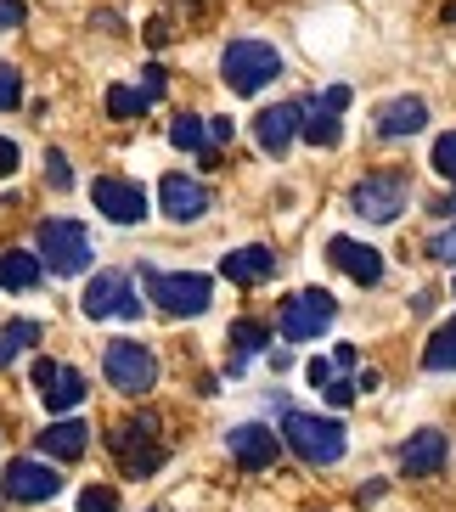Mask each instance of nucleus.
<instances>
[{"mask_svg":"<svg viewBox=\"0 0 456 512\" xmlns=\"http://www.w3.org/2000/svg\"><path fill=\"white\" fill-rule=\"evenodd\" d=\"M51 377H57V361H34V383L40 389H51Z\"/></svg>","mask_w":456,"mask_h":512,"instance_id":"ea45409f","label":"nucleus"},{"mask_svg":"<svg viewBox=\"0 0 456 512\" xmlns=\"http://www.w3.org/2000/svg\"><path fill=\"white\" fill-rule=\"evenodd\" d=\"M282 445L310 467H333V462H344V451H350V434H344V422H333V417L288 411V417H282Z\"/></svg>","mask_w":456,"mask_h":512,"instance_id":"f03ea898","label":"nucleus"},{"mask_svg":"<svg viewBox=\"0 0 456 512\" xmlns=\"http://www.w3.org/2000/svg\"><path fill=\"white\" fill-rule=\"evenodd\" d=\"M265 349H271V332L259 327V321H237L231 327V377H243V366L254 355H265Z\"/></svg>","mask_w":456,"mask_h":512,"instance_id":"4be33fe9","label":"nucleus"},{"mask_svg":"<svg viewBox=\"0 0 456 512\" xmlns=\"http://www.w3.org/2000/svg\"><path fill=\"white\" fill-rule=\"evenodd\" d=\"M102 107H107V119H141V113L152 107V96L147 91H130V85H107Z\"/></svg>","mask_w":456,"mask_h":512,"instance_id":"bb28decb","label":"nucleus"},{"mask_svg":"<svg viewBox=\"0 0 456 512\" xmlns=\"http://www.w3.org/2000/svg\"><path fill=\"white\" fill-rule=\"evenodd\" d=\"M411 203V186L406 175H395V169H378V175H361V181L350 186V209L361 214V220H372V226H389V220H400Z\"/></svg>","mask_w":456,"mask_h":512,"instance_id":"0eeeda50","label":"nucleus"},{"mask_svg":"<svg viewBox=\"0 0 456 512\" xmlns=\"http://www.w3.org/2000/svg\"><path fill=\"white\" fill-rule=\"evenodd\" d=\"M350 366H355V349L338 344V349H333V372H350Z\"/></svg>","mask_w":456,"mask_h":512,"instance_id":"58836bf2","label":"nucleus"},{"mask_svg":"<svg viewBox=\"0 0 456 512\" xmlns=\"http://www.w3.org/2000/svg\"><path fill=\"white\" fill-rule=\"evenodd\" d=\"M327 259H333L350 282H361V287H378L383 282V254H378V248H366V242H355V237H333V242H327Z\"/></svg>","mask_w":456,"mask_h":512,"instance_id":"f3484780","label":"nucleus"},{"mask_svg":"<svg viewBox=\"0 0 456 512\" xmlns=\"http://www.w3.org/2000/svg\"><path fill=\"white\" fill-rule=\"evenodd\" d=\"M304 512H321V507H304Z\"/></svg>","mask_w":456,"mask_h":512,"instance_id":"79ce46f5","label":"nucleus"},{"mask_svg":"<svg viewBox=\"0 0 456 512\" xmlns=\"http://www.w3.org/2000/svg\"><path fill=\"white\" fill-rule=\"evenodd\" d=\"M141 91H147L152 102H158V96L169 91V74H164V68H158V62H147V74H141Z\"/></svg>","mask_w":456,"mask_h":512,"instance_id":"72a5a7b5","label":"nucleus"},{"mask_svg":"<svg viewBox=\"0 0 456 512\" xmlns=\"http://www.w3.org/2000/svg\"><path fill=\"white\" fill-rule=\"evenodd\" d=\"M304 377H310L316 389H327V383H333V361H310V366H304Z\"/></svg>","mask_w":456,"mask_h":512,"instance_id":"e433bc0d","label":"nucleus"},{"mask_svg":"<svg viewBox=\"0 0 456 512\" xmlns=\"http://www.w3.org/2000/svg\"><path fill=\"white\" fill-rule=\"evenodd\" d=\"M321 394H327V406H333V411H344V406H355V394H361V389H355V383H338V377H333Z\"/></svg>","mask_w":456,"mask_h":512,"instance_id":"473e14b6","label":"nucleus"},{"mask_svg":"<svg viewBox=\"0 0 456 512\" xmlns=\"http://www.w3.org/2000/svg\"><path fill=\"white\" fill-rule=\"evenodd\" d=\"M423 366L428 372H456V321L434 327V338H428V349H423Z\"/></svg>","mask_w":456,"mask_h":512,"instance_id":"a878e982","label":"nucleus"},{"mask_svg":"<svg viewBox=\"0 0 456 512\" xmlns=\"http://www.w3.org/2000/svg\"><path fill=\"white\" fill-rule=\"evenodd\" d=\"M344 107H350V85H333V91H321L316 102H304L299 136L310 141V147H338V136H344L338 113H344Z\"/></svg>","mask_w":456,"mask_h":512,"instance_id":"9b49d317","label":"nucleus"},{"mask_svg":"<svg viewBox=\"0 0 456 512\" xmlns=\"http://www.w3.org/2000/svg\"><path fill=\"white\" fill-rule=\"evenodd\" d=\"M107 451L119 456L124 479H152L158 467L169 462V445H164V417L158 411H130V417L107 434Z\"/></svg>","mask_w":456,"mask_h":512,"instance_id":"f257e3e1","label":"nucleus"},{"mask_svg":"<svg viewBox=\"0 0 456 512\" xmlns=\"http://www.w3.org/2000/svg\"><path fill=\"white\" fill-rule=\"evenodd\" d=\"M276 271V254H271V248H259V242H254V248H231V254L226 259H220V276H226V282H265V276H271Z\"/></svg>","mask_w":456,"mask_h":512,"instance_id":"aec40b11","label":"nucleus"},{"mask_svg":"<svg viewBox=\"0 0 456 512\" xmlns=\"http://www.w3.org/2000/svg\"><path fill=\"white\" fill-rule=\"evenodd\" d=\"M34 254H40V265L51 276H79L91 265V231L79 226V220H40Z\"/></svg>","mask_w":456,"mask_h":512,"instance_id":"20e7f679","label":"nucleus"},{"mask_svg":"<svg viewBox=\"0 0 456 512\" xmlns=\"http://www.w3.org/2000/svg\"><path fill=\"white\" fill-rule=\"evenodd\" d=\"M445 456H451V439H445L440 428H417L411 439H400L395 467L406 473V479H434V473L445 467Z\"/></svg>","mask_w":456,"mask_h":512,"instance_id":"f8f14e48","label":"nucleus"},{"mask_svg":"<svg viewBox=\"0 0 456 512\" xmlns=\"http://www.w3.org/2000/svg\"><path fill=\"white\" fill-rule=\"evenodd\" d=\"M40 344V321H6L0 327V366H12L23 349Z\"/></svg>","mask_w":456,"mask_h":512,"instance_id":"b1692460","label":"nucleus"},{"mask_svg":"<svg viewBox=\"0 0 456 512\" xmlns=\"http://www.w3.org/2000/svg\"><path fill=\"white\" fill-rule=\"evenodd\" d=\"M17 158H23V152H17V141L0 136V181H6V175H17Z\"/></svg>","mask_w":456,"mask_h":512,"instance_id":"c9c22d12","label":"nucleus"},{"mask_svg":"<svg viewBox=\"0 0 456 512\" xmlns=\"http://www.w3.org/2000/svg\"><path fill=\"white\" fill-rule=\"evenodd\" d=\"M23 17H29V12H23V0H0V34H6V29H17Z\"/></svg>","mask_w":456,"mask_h":512,"instance_id":"f704fd0d","label":"nucleus"},{"mask_svg":"<svg viewBox=\"0 0 456 512\" xmlns=\"http://www.w3.org/2000/svg\"><path fill=\"white\" fill-rule=\"evenodd\" d=\"M102 372L107 383L119 394H147L158 383V361H152V349L136 344V338H119V344L102 349Z\"/></svg>","mask_w":456,"mask_h":512,"instance_id":"6e6552de","label":"nucleus"},{"mask_svg":"<svg viewBox=\"0 0 456 512\" xmlns=\"http://www.w3.org/2000/svg\"><path fill=\"white\" fill-rule=\"evenodd\" d=\"M209 141H214V147H226V141H231V119H214L209 124Z\"/></svg>","mask_w":456,"mask_h":512,"instance_id":"a19ab883","label":"nucleus"},{"mask_svg":"<svg viewBox=\"0 0 456 512\" xmlns=\"http://www.w3.org/2000/svg\"><path fill=\"white\" fill-rule=\"evenodd\" d=\"M338 321V299L327 287H304V293H288L282 310H276V332L288 338V344H310L321 332Z\"/></svg>","mask_w":456,"mask_h":512,"instance_id":"39448f33","label":"nucleus"},{"mask_svg":"<svg viewBox=\"0 0 456 512\" xmlns=\"http://www.w3.org/2000/svg\"><path fill=\"white\" fill-rule=\"evenodd\" d=\"M276 74H282V51H276L271 40H231L226 57H220V79H226L237 96L265 91Z\"/></svg>","mask_w":456,"mask_h":512,"instance_id":"7ed1b4c3","label":"nucleus"},{"mask_svg":"<svg viewBox=\"0 0 456 512\" xmlns=\"http://www.w3.org/2000/svg\"><path fill=\"white\" fill-rule=\"evenodd\" d=\"M91 203L113 220V226H141L147 220V192L136 181H119V175H102L91 186Z\"/></svg>","mask_w":456,"mask_h":512,"instance_id":"ddd939ff","label":"nucleus"},{"mask_svg":"<svg viewBox=\"0 0 456 512\" xmlns=\"http://www.w3.org/2000/svg\"><path fill=\"white\" fill-rule=\"evenodd\" d=\"M428 209H434V214H445V220H451V214H456V186H451V192H445V197H428Z\"/></svg>","mask_w":456,"mask_h":512,"instance_id":"4c0bfd02","label":"nucleus"},{"mask_svg":"<svg viewBox=\"0 0 456 512\" xmlns=\"http://www.w3.org/2000/svg\"><path fill=\"white\" fill-rule=\"evenodd\" d=\"M428 164L440 169L445 181H456V130H445V136L434 141V152H428Z\"/></svg>","mask_w":456,"mask_h":512,"instance_id":"c85d7f7f","label":"nucleus"},{"mask_svg":"<svg viewBox=\"0 0 456 512\" xmlns=\"http://www.w3.org/2000/svg\"><path fill=\"white\" fill-rule=\"evenodd\" d=\"M46 181H51V186H62V192L74 186V164H68L62 152H51V158H46Z\"/></svg>","mask_w":456,"mask_h":512,"instance_id":"2f4dec72","label":"nucleus"},{"mask_svg":"<svg viewBox=\"0 0 456 512\" xmlns=\"http://www.w3.org/2000/svg\"><path fill=\"white\" fill-rule=\"evenodd\" d=\"M428 259H440V265H456V226H440L428 237Z\"/></svg>","mask_w":456,"mask_h":512,"instance_id":"7c9ffc66","label":"nucleus"},{"mask_svg":"<svg viewBox=\"0 0 456 512\" xmlns=\"http://www.w3.org/2000/svg\"><path fill=\"white\" fill-rule=\"evenodd\" d=\"M79 304H85L91 321H136L141 316V299H136V287H130L124 271H96Z\"/></svg>","mask_w":456,"mask_h":512,"instance_id":"1a4fd4ad","label":"nucleus"},{"mask_svg":"<svg viewBox=\"0 0 456 512\" xmlns=\"http://www.w3.org/2000/svg\"><path fill=\"white\" fill-rule=\"evenodd\" d=\"M40 276H46L40 254H23V248H6V254H0V287H6V293H34Z\"/></svg>","mask_w":456,"mask_h":512,"instance_id":"412c9836","label":"nucleus"},{"mask_svg":"<svg viewBox=\"0 0 456 512\" xmlns=\"http://www.w3.org/2000/svg\"><path fill=\"white\" fill-rule=\"evenodd\" d=\"M299 124H304V102H276L254 119V141L271 158H288V147L299 141Z\"/></svg>","mask_w":456,"mask_h":512,"instance_id":"2eb2a0df","label":"nucleus"},{"mask_svg":"<svg viewBox=\"0 0 456 512\" xmlns=\"http://www.w3.org/2000/svg\"><path fill=\"white\" fill-rule=\"evenodd\" d=\"M79 512H119V490H107V484L79 490Z\"/></svg>","mask_w":456,"mask_h":512,"instance_id":"c756f323","label":"nucleus"},{"mask_svg":"<svg viewBox=\"0 0 456 512\" xmlns=\"http://www.w3.org/2000/svg\"><path fill=\"white\" fill-rule=\"evenodd\" d=\"M85 445H91V428H85L79 417H57L46 434H40V451L57 456V462H79V456H85Z\"/></svg>","mask_w":456,"mask_h":512,"instance_id":"6ab92c4d","label":"nucleus"},{"mask_svg":"<svg viewBox=\"0 0 456 512\" xmlns=\"http://www.w3.org/2000/svg\"><path fill=\"white\" fill-rule=\"evenodd\" d=\"M169 141H175L181 152H198V158H203V152H214V141H209V124H203L198 113H181V119L169 124Z\"/></svg>","mask_w":456,"mask_h":512,"instance_id":"393cba45","label":"nucleus"},{"mask_svg":"<svg viewBox=\"0 0 456 512\" xmlns=\"http://www.w3.org/2000/svg\"><path fill=\"white\" fill-rule=\"evenodd\" d=\"M23 107V74L17 62H0V113H17Z\"/></svg>","mask_w":456,"mask_h":512,"instance_id":"cd10ccee","label":"nucleus"},{"mask_svg":"<svg viewBox=\"0 0 456 512\" xmlns=\"http://www.w3.org/2000/svg\"><path fill=\"white\" fill-rule=\"evenodd\" d=\"M141 276L152 282V304L164 310V316H203L214 299V282L203 271H152V265H141Z\"/></svg>","mask_w":456,"mask_h":512,"instance_id":"423d86ee","label":"nucleus"},{"mask_svg":"<svg viewBox=\"0 0 456 512\" xmlns=\"http://www.w3.org/2000/svg\"><path fill=\"white\" fill-rule=\"evenodd\" d=\"M226 451L237 456V467L265 473V467H276V456H282V439H276L265 422H243V428H231L226 434Z\"/></svg>","mask_w":456,"mask_h":512,"instance_id":"dca6fc26","label":"nucleus"},{"mask_svg":"<svg viewBox=\"0 0 456 512\" xmlns=\"http://www.w3.org/2000/svg\"><path fill=\"white\" fill-rule=\"evenodd\" d=\"M62 490V473L46 462H34V456H17L6 473H0V496L6 501H51Z\"/></svg>","mask_w":456,"mask_h":512,"instance_id":"9d476101","label":"nucleus"},{"mask_svg":"<svg viewBox=\"0 0 456 512\" xmlns=\"http://www.w3.org/2000/svg\"><path fill=\"white\" fill-rule=\"evenodd\" d=\"M428 124V102L423 96H395V102L378 113V136L383 141H400V136H417Z\"/></svg>","mask_w":456,"mask_h":512,"instance_id":"a211bd4d","label":"nucleus"},{"mask_svg":"<svg viewBox=\"0 0 456 512\" xmlns=\"http://www.w3.org/2000/svg\"><path fill=\"white\" fill-rule=\"evenodd\" d=\"M40 394H46V406L62 417V411H74L79 400H85V377H79L74 366H57V377H51V389H40Z\"/></svg>","mask_w":456,"mask_h":512,"instance_id":"5701e85b","label":"nucleus"},{"mask_svg":"<svg viewBox=\"0 0 456 512\" xmlns=\"http://www.w3.org/2000/svg\"><path fill=\"white\" fill-rule=\"evenodd\" d=\"M158 209H164L175 226H192V220H203V214H209V186H198L192 175H181V169H175V175H164V181H158Z\"/></svg>","mask_w":456,"mask_h":512,"instance_id":"4468645a","label":"nucleus"}]
</instances>
